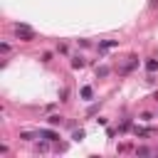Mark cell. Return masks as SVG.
<instances>
[{
    "instance_id": "1",
    "label": "cell",
    "mask_w": 158,
    "mask_h": 158,
    "mask_svg": "<svg viewBox=\"0 0 158 158\" xmlns=\"http://www.w3.org/2000/svg\"><path fill=\"white\" fill-rule=\"evenodd\" d=\"M15 35H17V40H22V42H32V40H35V32H32L27 25H15Z\"/></svg>"
},
{
    "instance_id": "2",
    "label": "cell",
    "mask_w": 158,
    "mask_h": 158,
    "mask_svg": "<svg viewBox=\"0 0 158 158\" xmlns=\"http://www.w3.org/2000/svg\"><path fill=\"white\" fill-rule=\"evenodd\" d=\"M40 136H42L44 141H57V136H54L52 131H40Z\"/></svg>"
},
{
    "instance_id": "3",
    "label": "cell",
    "mask_w": 158,
    "mask_h": 158,
    "mask_svg": "<svg viewBox=\"0 0 158 158\" xmlns=\"http://www.w3.org/2000/svg\"><path fill=\"white\" fill-rule=\"evenodd\" d=\"M72 67H74V69H81V67H84V59H81V57H77V59L72 62Z\"/></svg>"
},
{
    "instance_id": "4",
    "label": "cell",
    "mask_w": 158,
    "mask_h": 158,
    "mask_svg": "<svg viewBox=\"0 0 158 158\" xmlns=\"http://www.w3.org/2000/svg\"><path fill=\"white\" fill-rule=\"evenodd\" d=\"M146 67H148V72H156V69H158V62H156V59H151Z\"/></svg>"
},
{
    "instance_id": "5",
    "label": "cell",
    "mask_w": 158,
    "mask_h": 158,
    "mask_svg": "<svg viewBox=\"0 0 158 158\" xmlns=\"http://www.w3.org/2000/svg\"><path fill=\"white\" fill-rule=\"evenodd\" d=\"M49 123H52V126H57V123H62V116H57V114H54V116H49Z\"/></svg>"
},
{
    "instance_id": "6",
    "label": "cell",
    "mask_w": 158,
    "mask_h": 158,
    "mask_svg": "<svg viewBox=\"0 0 158 158\" xmlns=\"http://www.w3.org/2000/svg\"><path fill=\"white\" fill-rule=\"evenodd\" d=\"M81 96L89 99V96H91V86H84V89H81Z\"/></svg>"
},
{
    "instance_id": "7",
    "label": "cell",
    "mask_w": 158,
    "mask_h": 158,
    "mask_svg": "<svg viewBox=\"0 0 158 158\" xmlns=\"http://www.w3.org/2000/svg\"><path fill=\"white\" fill-rule=\"evenodd\" d=\"M72 138H74V141H81V138H84V131H74V136H72Z\"/></svg>"
}]
</instances>
